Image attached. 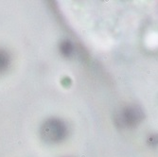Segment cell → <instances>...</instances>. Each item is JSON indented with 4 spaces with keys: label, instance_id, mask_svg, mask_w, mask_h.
Instances as JSON below:
<instances>
[{
    "label": "cell",
    "instance_id": "obj_4",
    "mask_svg": "<svg viewBox=\"0 0 158 157\" xmlns=\"http://www.w3.org/2000/svg\"><path fill=\"white\" fill-rule=\"evenodd\" d=\"M60 51L64 56L69 57L73 52V45L69 41H64L60 45Z\"/></svg>",
    "mask_w": 158,
    "mask_h": 157
},
{
    "label": "cell",
    "instance_id": "obj_1",
    "mask_svg": "<svg viewBox=\"0 0 158 157\" xmlns=\"http://www.w3.org/2000/svg\"><path fill=\"white\" fill-rule=\"evenodd\" d=\"M67 129L65 124L58 118H49L43 123L40 135L47 143L56 144L63 141L66 136Z\"/></svg>",
    "mask_w": 158,
    "mask_h": 157
},
{
    "label": "cell",
    "instance_id": "obj_3",
    "mask_svg": "<svg viewBox=\"0 0 158 157\" xmlns=\"http://www.w3.org/2000/svg\"><path fill=\"white\" fill-rule=\"evenodd\" d=\"M10 64V54L6 50L0 48V74L6 72Z\"/></svg>",
    "mask_w": 158,
    "mask_h": 157
},
{
    "label": "cell",
    "instance_id": "obj_2",
    "mask_svg": "<svg viewBox=\"0 0 158 157\" xmlns=\"http://www.w3.org/2000/svg\"><path fill=\"white\" fill-rule=\"evenodd\" d=\"M141 118L140 112L137 111L135 108H128L124 113H123V121L127 125H132L137 122Z\"/></svg>",
    "mask_w": 158,
    "mask_h": 157
}]
</instances>
